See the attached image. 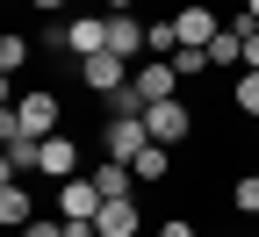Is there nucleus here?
<instances>
[{"mask_svg":"<svg viewBox=\"0 0 259 237\" xmlns=\"http://www.w3.org/2000/svg\"><path fill=\"white\" fill-rule=\"evenodd\" d=\"M94 216H101V187H94V173L58 180V223H94Z\"/></svg>","mask_w":259,"mask_h":237,"instance_id":"obj_5","label":"nucleus"},{"mask_svg":"<svg viewBox=\"0 0 259 237\" xmlns=\"http://www.w3.org/2000/svg\"><path fill=\"white\" fill-rule=\"evenodd\" d=\"M29 58H36V43H29V36H0V72H8V79L22 72Z\"/></svg>","mask_w":259,"mask_h":237,"instance_id":"obj_16","label":"nucleus"},{"mask_svg":"<svg viewBox=\"0 0 259 237\" xmlns=\"http://www.w3.org/2000/svg\"><path fill=\"white\" fill-rule=\"evenodd\" d=\"M252 137H259V122H252Z\"/></svg>","mask_w":259,"mask_h":237,"instance_id":"obj_27","label":"nucleus"},{"mask_svg":"<svg viewBox=\"0 0 259 237\" xmlns=\"http://www.w3.org/2000/svg\"><path fill=\"white\" fill-rule=\"evenodd\" d=\"M108 51H115V58H137V51H144V22H137V15H108Z\"/></svg>","mask_w":259,"mask_h":237,"instance_id":"obj_12","label":"nucleus"},{"mask_svg":"<svg viewBox=\"0 0 259 237\" xmlns=\"http://www.w3.org/2000/svg\"><path fill=\"white\" fill-rule=\"evenodd\" d=\"M158 237H202V230H194V223H187V216H173V223H166V230H158Z\"/></svg>","mask_w":259,"mask_h":237,"instance_id":"obj_22","label":"nucleus"},{"mask_svg":"<svg viewBox=\"0 0 259 237\" xmlns=\"http://www.w3.org/2000/svg\"><path fill=\"white\" fill-rule=\"evenodd\" d=\"M245 72H259V29L245 36Z\"/></svg>","mask_w":259,"mask_h":237,"instance_id":"obj_23","label":"nucleus"},{"mask_svg":"<svg viewBox=\"0 0 259 237\" xmlns=\"http://www.w3.org/2000/svg\"><path fill=\"white\" fill-rule=\"evenodd\" d=\"M231 209H238V216H259V173H245V180L231 187Z\"/></svg>","mask_w":259,"mask_h":237,"instance_id":"obj_20","label":"nucleus"},{"mask_svg":"<svg viewBox=\"0 0 259 237\" xmlns=\"http://www.w3.org/2000/svg\"><path fill=\"white\" fill-rule=\"evenodd\" d=\"M65 230H72V223H51V216H36V223H22L15 237H65Z\"/></svg>","mask_w":259,"mask_h":237,"instance_id":"obj_21","label":"nucleus"},{"mask_svg":"<svg viewBox=\"0 0 259 237\" xmlns=\"http://www.w3.org/2000/svg\"><path fill=\"white\" fill-rule=\"evenodd\" d=\"M173 29H180V43H194V51H209V43L223 36V22H216L209 0H187V8H173Z\"/></svg>","mask_w":259,"mask_h":237,"instance_id":"obj_7","label":"nucleus"},{"mask_svg":"<svg viewBox=\"0 0 259 237\" xmlns=\"http://www.w3.org/2000/svg\"><path fill=\"white\" fill-rule=\"evenodd\" d=\"M29 8H36V15H51V22H58V15H65V0H29Z\"/></svg>","mask_w":259,"mask_h":237,"instance_id":"obj_24","label":"nucleus"},{"mask_svg":"<svg viewBox=\"0 0 259 237\" xmlns=\"http://www.w3.org/2000/svg\"><path fill=\"white\" fill-rule=\"evenodd\" d=\"M144 151H151V122H144V115H108V122H101V158L137 165Z\"/></svg>","mask_w":259,"mask_h":237,"instance_id":"obj_1","label":"nucleus"},{"mask_svg":"<svg viewBox=\"0 0 259 237\" xmlns=\"http://www.w3.org/2000/svg\"><path fill=\"white\" fill-rule=\"evenodd\" d=\"M8 115H15V129H29V137H58V129H65V101L51 86H29Z\"/></svg>","mask_w":259,"mask_h":237,"instance_id":"obj_2","label":"nucleus"},{"mask_svg":"<svg viewBox=\"0 0 259 237\" xmlns=\"http://www.w3.org/2000/svg\"><path fill=\"white\" fill-rule=\"evenodd\" d=\"M108 51V15H72V58H101Z\"/></svg>","mask_w":259,"mask_h":237,"instance_id":"obj_10","label":"nucleus"},{"mask_svg":"<svg viewBox=\"0 0 259 237\" xmlns=\"http://www.w3.org/2000/svg\"><path fill=\"white\" fill-rule=\"evenodd\" d=\"M231 108L259 122V72H238V86H231Z\"/></svg>","mask_w":259,"mask_h":237,"instance_id":"obj_18","label":"nucleus"},{"mask_svg":"<svg viewBox=\"0 0 259 237\" xmlns=\"http://www.w3.org/2000/svg\"><path fill=\"white\" fill-rule=\"evenodd\" d=\"M144 122H151V144H187V129H194V108L173 93V101H158V108H144Z\"/></svg>","mask_w":259,"mask_h":237,"instance_id":"obj_6","label":"nucleus"},{"mask_svg":"<svg viewBox=\"0 0 259 237\" xmlns=\"http://www.w3.org/2000/svg\"><path fill=\"white\" fill-rule=\"evenodd\" d=\"M144 51H151V58H173V51H180V29H173V15H166V22H144Z\"/></svg>","mask_w":259,"mask_h":237,"instance_id":"obj_14","label":"nucleus"},{"mask_svg":"<svg viewBox=\"0 0 259 237\" xmlns=\"http://www.w3.org/2000/svg\"><path fill=\"white\" fill-rule=\"evenodd\" d=\"M0 223H8V230L36 223V201H29V187H22V180H8V187H0Z\"/></svg>","mask_w":259,"mask_h":237,"instance_id":"obj_11","label":"nucleus"},{"mask_svg":"<svg viewBox=\"0 0 259 237\" xmlns=\"http://www.w3.org/2000/svg\"><path fill=\"white\" fill-rule=\"evenodd\" d=\"M44 180H79V137L72 129H58V137H44V158H36Z\"/></svg>","mask_w":259,"mask_h":237,"instance_id":"obj_8","label":"nucleus"},{"mask_svg":"<svg viewBox=\"0 0 259 237\" xmlns=\"http://www.w3.org/2000/svg\"><path fill=\"white\" fill-rule=\"evenodd\" d=\"M94 237H144L137 201H101V216H94Z\"/></svg>","mask_w":259,"mask_h":237,"instance_id":"obj_9","label":"nucleus"},{"mask_svg":"<svg viewBox=\"0 0 259 237\" xmlns=\"http://www.w3.org/2000/svg\"><path fill=\"white\" fill-rule=\"evenodd\" d=\"M173 72H180V79H202V72H209V51L180 43V51H173Z\"/></svg>","mask_w":259,"mask_h":237,"instance_id":"obj_19","label":"nucleus"},{"mask_svg":"<svg viewBox=\"0 0 259 237\" xmlns=\"http://www.w3.org/2000/svg\"><path fill=\"white\" fill-rule=\"evenodd\" d=\"M209 65H245V36H238L231 22H223V36L209 43Z\"/></svg>","mask_w":259,"mask_h":237,"instance_id":"obj_17","label":"nucleus"},{"mask_svg":"<svg viewBox=\"0 0 259 237\" xmlns=\"http://www.w3.org/2000/svg\"><path fill=\"white\" fill-rule=\"evenodd\" d=\"M245 15H252V22H259V0H245Z\"/></svg>","mask_w":259,"mask_h":237,"instance_id":"obj_26","label":"nucleus"},{"mask_svg":"<svg viewBox=\"0 0 259 237\" xmlns=\"http://www.w3.org/2000/svg\"><path fill=\"white\" fill-rule=\"evenodd\" d=\"M94 187H101V201H130V165L101 158V165H94Z\"/></svg>","mask_w":259,"mask_h":237,"instance_id":"obj_13","label":"nucleus"},{"mask_svg":"<svg viewBox=\"0 0 259 237\" xmlns=\"http://www.w3.org/2000/svg\"><path fill=\"white\" fill-rule=\"evenodd\" d=\"M173 93H180L173 58H144L137 72H130V101H137V108H158V101H173Z\"/></svg>","mask_w":259,"mask_h":237,"instance_id":"obj_3","label":"nucleus"},{"mask_svg":"<svg viewBox=\"0 0 259 237\" xmlns=\"http://www.w3.org/2000/svg\"><path fill=\"white\" fill-rule=\"evenodd\" d=\"M130 8H137V0H108V15H130Z\"/></svg>","mask_w":259,"mask_h":237,"instance_id":"obj_25","label":"nucleus"},{"mask_svg":"<svg viewBox=\"0 0 259 237\" xmlns=\"http://www.w3.org/2000/svg\"><path fill=\"white\" fill-rule=\"evenodd\" d=\"M130 72H137V65H130V58H115V51L79 58V86H87V93H101V101H115V93L130 86Z\"/></svg>","mask_w":259,"mask_h":237,"instance_id":"obj_4","label":"nucleus"},{"mask_svg":"<svg viewBox=\"0 0 259 237\" xmlns=\"http://www.w3.org/2000/svg\"><path fill=\"white\" fill-rule=\"evenodd\" d=\"M130 173H137V180H173V151H166V144H151L137 165H130Z\"/></svg>","mask_w":259,"mask_h":237,"instance_id":"obj_15","label":"nucleus"}]
</instances>
